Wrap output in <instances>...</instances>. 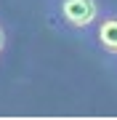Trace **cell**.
Instances as JSON below:
<instances>
[{"label": "cell", "mask_w": 117, "mask_h": 120, "mask_svg": "<svg viewBox=\"0 0 117 120\" xmlns=\"http://www.w3.org/2000/svg\"><path fill=\"white\" fill-rule=\"evenodd\" d=\"M93 43L99 51L117 56V13H99L93 24Z\"/></svg>", "instance_id": "cell-2"}, {"label": "cell", "mask_w": 117, "mask_h": 120, "mask_svg": "<svg viewBox=\"0 0 117 120\" xmlns=\"http://www.w3.org/2000/svg\"><path fill=\"white\" fill-rule=\"evenodd\" d=\"M101 13L99 0H48V16L59 30L82 32L96 24Z\"/></svg>", "instance_id": "cell-1"}, {"label": "cell", "mask_w": 117, "mask_h": 120, "mask_svg": "<svg viewBox=\"0 0 117 120\" xmlns=\"http://www.w3.org/2000/svg\"><path fill=\"white\" fill-rule=\"evenodd\" d=\"M5 48V30H3V24H0V51Z\"/></svg>", "instance_id": "cell-3"}]
</instances>
